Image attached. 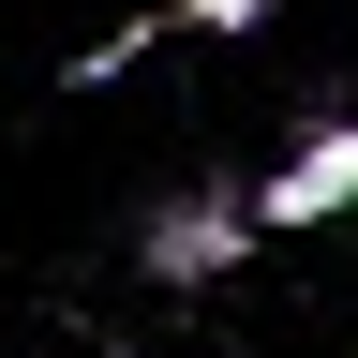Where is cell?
I'll return each instance as SVG.
<instances>
[{
    "instance_id": "obj_1",
    "label": "cell",
    "mask_w": 358,
    "mask_h": 358,
    "mask_svg": "<svg viewBox=\"0 0 358 358\" xmlns=\"http://www.w3.org/2000/svg\"><path fill=\"white\" fill-rule=\"evenodd\" d=\"M254 239H268V224H254L239 179H179V194H150V224H134V268H150L164 299H194V284H224Z\"/></svg>"
},
{
    "instance_id": "obj_2",
    "label": "cell",
    "mask_w": 358,
    "mask_h": 358,
    "mask_svg": "<svg viewBox=\"0 0 358 358\" xmlns=\"http://www.w3.org/2000/svg\"><path fill=\"white\" fill-rule=\"evenodd\" d=\"M343 209H358V120H313L299 150L254 179V224H268V239H299V224H343Z\"/></svg>"
},
{
    "instance_id": "obj_3",
    "label": "cell",
    "mask_w": 358,
    "mask_h": 358,
    "mask_svg": "<svg viewBox=\"0 0 358 358\" xmlns=\"http://www.w3.org/2000/svg\"><path fill=\"white\" fill-rule=\"evenodd\" d=\"M179 30H268V0H164V45Z\"/></svg>"
}]
</instances>
